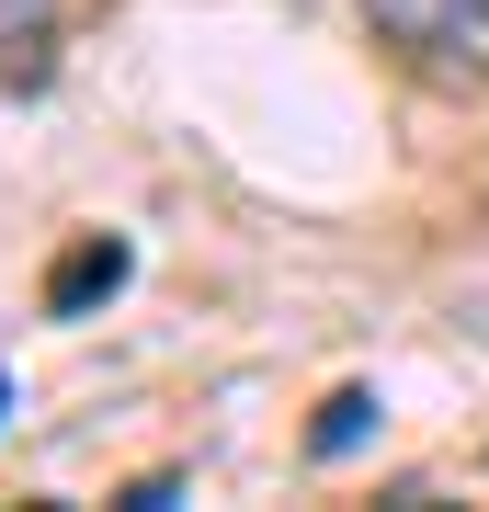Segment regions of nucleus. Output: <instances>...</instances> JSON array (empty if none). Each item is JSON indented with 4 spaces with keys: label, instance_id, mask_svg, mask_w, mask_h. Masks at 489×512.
I'll use <instances>...</instances> for the list:
<instances>
[{
    "label": "nucleus",
    "instance_id": "1",
    "mask_svg": "<svg viewBox=\"0 0 489 512\" xmlns=\"http://www.w3.org/2000/svg\"><path fill=\"white\" fill-rule=\"evenodd\" d=\"M364 35L433 92H489V0H364Z\"/></svg>",
    "mask_w": 489,
    "mask_h": 512
},
{
    "label": "nucleus",
    "instance_id": "4",
    "mask_svg": "<svg viewBox=\"0 0 489 512\" xmlns=\"http://www.w3.org/2000/svg\"><path fill=\"white\" fill-rule=\"evenodd\" d=\"M364 421H376V399H364V387L319 399V421H308V456H353V444H364Z\"/></svg>",
    "mask_w": 489,
    "mask_h": 512
},
{
    "label": "nucleus",
    "instance_id": "3",
    "mask_svg": "<svg viewBox=\"0 0 489 512\" xmlns=\"http://www.w3.org/2000/svg\"><path fill=\"white\" fill-rule=\"evenodd\" d=\"M0 80L12 92L46 80V0H0Z\"/></svg>",
    "mask_w": 489,
    "mask_h": 512
},
{
    "label": "nucleus",
    "instance_id": "2",
    "mask_svg": "<svg viewBox=\"0 0 489 512\" xmlns=\"http://www.w3.org/2000/svg\"><path fill=\"white\" fill-rule=\"evenodd\" d=\"M126 285V239H80V251H57V274H46V319H80L91 296H114Z\"/></svg>",
    "mask_w": 489,
    "mask_h": 512
}]
</instances>
